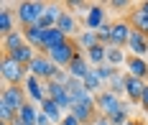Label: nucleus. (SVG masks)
Returning <instances> with one entry per match:
<instances>
[{
    "instance_id": "6e6552de",
    "label": "nucleus",
    "mask_w": 148,
    "mask_h": 125,
    "mask_svg": "<svg viewBox=\"0 0 148 125\" xmlns=\"http://www.w3.org/2000/svg\"><path fill=\"white\" fill-rule=\"evenodd\" d=\"M69 112H72L82 125H92L97 120V115H100V112H97V100H95V102H74Z\"/></svg>"
},
{
    "instance_id": "2eb2a0df",
    "label": "nucleus",
    "mask_w": 148,
    "mask_h": 125,
    "mask_svg": "<svg viewBox=\"0 0 148 125\" xmlns=\"http://www.w3.org/2000/svg\"><path fill=\"white\" fill-rule=\"evenodd\" d=\"M125 66H128V74H130V77L148 79V61L143 59V56H128Z\"/></svg>"
},
{
    "instance_id": "393cba45",
    "label": "nucleus",
    "mask_w": 148,
    "mask_h": 125,
    "mask_svg": "<svg viewBox=\"0 0 148 125\" xmlns=\"http://www.w3.org/2000/svg\"><path fill=\"white\" fill-rule=\"evenodd\" d=\"M38 115H41V107H38V105H33V102H26V105L21 107V112H18V117H21L26 125H36Z\"/></svg>"
},
{
    "instance_id": "c756f323",
    "label": "nucleus",
    "mask_w": 148,
    "mask_h": 125,
    "mask_svg": "<svg viewBox=\"0 0 148 125\" xmlns=\"http://www.w3.org/2000/svg\"><path fill=\"white\" fill-rule=\"evenodd\" d=\"M95 33H97V38H100V44H102V46H110V41H112V23L100 26Z\"/></svg>"
},
{
    "instance_id": "0eeeda50",
    "label": "nucleus",
    "mask_w": 148,
    "mask_h": 125,
    "mask_svg": "<svg viewBox=\"0 0 148 125\" xmlns=\"http://www.w3.org/2000/svg\"><path fill=\"white\" fill-rule=\"evenodd\" d=\"M0 100L8 105L10 110H15V112H21V107L28 102V97H26V89L23 87H13V84H5L3 87V94H0Z\"/></svg>"
},
{
    "instance_id": "dca6fc26",
    "label": "nucleus",
    "mask_w": 148,
    "mask_h": 125,
    "mask_svg": "<svg viewBox=\"0 0 148 125\" xmlns=\"http://www.w3.org/2000/svg\"><path fill=\"white\" fill-rule=\"evenodd\" d=\"M66 38H69V36H66L64 31H59V28H49V31H46V36H44V46H41V51H38V54H49L54 46L64 44Z\"/></svg>"
},
{
    "instance_id": "412c9836",
    "label": "nucleus",
    "mask_w": 148,
    "mask_h": 125,
    "mask_svg": "<svg viewBox=\"0 0 148 125\" xmlns=\"http://www.w3.org/2000/svg\"><path fill=\"white\" fill-rule=\"evenodd\" d=\"M84 56H87V61L92 69H97V66H102V64H107V46H102V44H97V46H92L89 51H84Z\"/></svg>"
},
{
    "instance_id": "423d86ee",
    "label": "nucleus",
    "mask_w": 148,
    "mask_h": 125,
    "mask_svg": "<svg viewBox=\"0 0 148 125\" xmlns=\"http://www.w3.org/2000/svg\"><path fill=\"white\" fill-rule=\"evenodd\" d=\"M95 100H97V112L105 115V117H110V115H115L125 102L120 100V94L110 92V89H102L100 94H95Z\"/></svg>"
},
{
    "instance_id": "4c0bfd02",
    "label": "nucleus",
    "mask_w": 148,
    "mask_h": 125,
    "mask_svg": "<svg viewBox=\"0 0 148 125\" xmlns=\"http://www.w3.org/2000/svg\"><path fill=\"white\" fill-rule=\"evenodd\" d=\"M8 125H26V123H23V120H21V117L15 115V117H13V120H10V123H8Z\"/></svg>"
},
{
    "instance_id": "6ab92c4d",
    "label": "nucleus",
    "mask_w": 148,
    "mask_h": 125,
    "mask_svg": "<svg viewBox=\"0 0 148 125\" xmlns=\"http://www.w3.org/2000/svg\"><path fill=\"white\" fill-rule=\"evenodd\" d=\"M15 20H18V18H15V10H10L8 5H3V8H0V33L8 36V33L18 31V28H15Z\"/></svg>"
},
{
    "instance_id": "ddd939ff",
    "label": "nucleus",
    "mask_w": 148,
    "mask_h": 125,
    "mask_svg": "<svg viewBox=\"0 0 148 125\" xmlns=\"http://www.w3.org/2000/svg\"><path fill=\"white\" fill-rule=\"evenodd\" d=\"M66 72H69L74 79H82V82H84V77L92 72V66H89V61H87V56H84V54H77V56H74V61L66 66Z\"/></svg>"
},
{
    "instance_id": "cd10ccee",
    "label": "nucleus",
    "mask_w": 148,
    "mask_h": 125,
    "mask_svg": "<svg viewBox=\"0 0 148 125\" xmlns=\"http://www.w3.org/2000/svg\"><path fill=\"white\" fill-rule=\"evenodd\" d=\"M125 61H128V56H125L120 48L107 46V64H110V66H115V69H118V66H123Z\"/></svg>"
},
{
    "instance_id": "58836bf2",
    "label": "nucleus",
    "mask_w": 148,
    "mask_h": 125,
    "mask_svg": "<svg viewBox=\"0 0 148 125\" xmlns=\"http://www.w3.org/2000/svg\"><path fill=\"white\" fill-rule=\"evenodd\" d=\"M138 8H140V10H143V13H148V0H143V3H140V5H138Z\"/></svg>"
},
{
    "instance_id": "4468645a",
    "label": "nucleus",
    "mask_w": 148,
    "mask_h": 125,
    "mask_svg": "<svg viewBox=\"0 0 148 125\" xmlns=\"http://www.w3.org/2000/svg\"><path fill=\"white\" fill-rule=\"evenodd\" d=\"M146 84H148L146 79H138V77H130V74H128V82H125V94H128V100L140 105V97H143Z\"/></svg>"
},
{
    "instance_id": "5701e85b",
    "label": "nucleus",
    "mask_w": 148,
    "mask_h": 125,
    "mask_svg": "<svg viewBox=\"0 0 148 125\" xmlns=\"http://www.w3.org/2000/svg\"><path fill=\"white\" fill-rule=\"evenodd\" d=\"M23 44H26V36H23V31H13V33H8V36H3V51H5V54H13V51H18Z\"/></svg>"
},
{
    "instance_id": "9b49d317",
    "label": "nucleus",
    "mask_w": 148,
    "mask_h": 125,
    "mask_svg": "<svg viewBox=\"0 0 148 125\" xmlns=\"http://www.w3.org/2000/svg\"><path fill=\"white\" fill-rule=\"evenodd\" d=\"M130 31H133V26H130L128 20H118V23H112V41H110V46H115V48L128 46Z\"/></svg>"
},
{
    "instance_id": "ea45409f",
    "label": "nucleus",
    "mask_w": 148,
    "mask_h": 125,
    "mask_svg": "<svg viewBox=\"0 0 148 125\" xmlns=\"http://www.w3.org/2000/svg\"><path fill=\"white\" fill-rule=\"evenodd\" d=\"M128 125H143V123H138V120H130V123H128Z\"/></svg>"
},
{
    "instance_id": "f3484780",
    "label": "nucleus",
    "mask_w": 148,
    "mask_h": 125,
    "mask_svg": "<svg viewBox=\"0 0 148 125\" xmlns=\"http://www.w3.org/2000/svg\"><path fill=\"white\" fill-rule=\"evenodd\" d=\"M56 28H59V31H64L66 33V36H69V38H72V36H79V20H77V16H74V13H69V10H66V13H64V16L59 18V23H56Z\"/></svg>"
},
{
    "instance_id": "72a5a7b5",
    "label": "nucleus",
    "mask_w": 148,
    "mask_h": 125,
    "mask_svg": "<svg viewBox=\"0 0 148 125\" xmlns=\"http://www.w3.org/2000/svg\"><path fill=\"white\" fill-rule=\"evenodd\" d=\"M61 125H82V123H79V120L74 117L72 112H66V115H64V120H61Z\"/></svg>"
},
{
    "instance_id": "20e7f679",
    "label": "nucleus",
    "mask_w": 148,
    "mask_h": 125,
    "mask_svg": "<svg viewBox=\"0 0 148 125\" xmlns=\"http://www.w3.org/2000/svg\"><path fill=\"white\" fill-rule=\"evenodd\" d=\"M26 69H28L31 77H38L41 82H51V79L56 77V72H59V66L51 61L46 54H38V56H36V59H33Z\"/></svg>"
},
{
    "instance_id": "f257e3e1",
    "label": "nucleus",
    "mask_w": 148,
    "mask_h": 125,
    "mask_svg": "<svg viewBox=\"0 0 148 125\" xmlns=\"http://www.w3.org/2000/svg\"><path fill=\"white\" fill-rule=\"evenodd\" d=\"M0 77H3V84L23 87V82L28 79V69H26L23 64H18L13 56L3 54V61H0Z\"/></svg>"
},
{
    "instance_id": "bb28decb",
    "label": "nucleus",
    "mask_w": 148,
    "mask_h": 125,
    "mask_svg": "<svg viewBox=\"0 0 148 125\" xmlns=\"http://www.w3.org/2000/svg\"><path fill=\"white\" fill-rule=\"evenodd\" d=\"M102 84H105V82L100 79L97 69H92V72L87 74V77H84V87H87V89H89L92 94H100V92H102Z\"/></svg>"
},
{
    "instance_id": "7ed1b4c3",
    "label": "nucleus",
    "mask_w": 148,
    "mask_h": 125,
    "mask_svg": "<svg viewBox=\"0 0 148 125\" xmlns=\"http://www.w3.org/2000/svg\"><path fill=\"white\" fill-rule=\"evenodd\" d=\"M77 54H82V51H79V46H77V41H74V38H66L64 44L54 46L49 54H46V56L56 64L59 69H66V66L74 61V56H77Z\"/></svg>"
},
{
    "instance_id": "c9c22d12",
    "label": "nucleus",
    "mask_w": 148,
    "mask_h": 125,
    "mask_svg": "<svg viewBox=\"0 0 148 125\" xmlns=\"http://www.w3.org/2000/svg\"><path fill=\"white\" fill-rule=\"evenodd\" d=\"M92 125H112V123H110V117H105V115H97V120H95Z\"/></svg>"
},
{
    "instance_id": "1a4fd4ad",
    "label": "nucleus",
    "mask_w": 148,
    "mask_h": 125,
    "mask_svg": "<svg viewBox=\"0 0 148 125\" xmlns=\"http://www.w3.org/2000/svg\"><path fill=\"white\" fill-rule=\"evenodd\" d=\"M46 87H49V97L54 100V102H59V107L64 110V112H69L72 110V94H69V89L64 87V84H59V82H46Z\"/></svg>"
},
{
    "instance_id": "aec40b11",
    "label": "nucleus",
    "mask_w": 148,
    "mask_h": 125,
    "mask_svg": "<svg viewBox=\"0 0 148 125\" xmlns=\"http://www.w3.org/2000/svg\"><path fill=\"white\" fill-rule=\"evenodd\" d=\"M23 36H26V44H28V46H33L36 51H41L44 36H46V31L41 26H28V28H23Z\"/></svg>"
},
{
    "instance_id": "39448f33",
    "label": "nucleus",
    "mask_w": 148,
    "mask_h": 125,
    "mask_svg": "<svg viewBox=\"0 0 148 125\" xmlns=\"http://www.w3.org/2000/svg\"><path fill=\"white\" fill-rule=\"evenodd\" d=\"M23 89H26V97H28V102L33 105H44V100H49V87H46V82H41L38 77H31L23 82Z\"/></svg>"
},
{
    "instance_id": "a878e982",
    "label": "nucleus",
    "mask_w": 148,
    "mask_h": 125,
    "mask_svg": "<svg viewBox=\"0 0 148 125\" xmlns=\"http://www.w3.org/2000/svg\"><path fill=\"white\" fill-rule=\"evenodd\" d=\"M74 41H77V46H79V51H89L92 46H97V44H100L97 33H95V31H87V28H84V31L79 33V36H77Z\"/></svg>"
},
{
    "instance_id": "4be33fe9",
    "label": "nucleus",
    "mask_w": 148,
    "mask_h": 125,
    "mask_svg": "<svg viewBox=\"0 0 148 125\" xmlns=\"http://www.w3.org/2000/svg\"><path fill=\"white\" fill-rule=\"evenodd\" d=\"M128 23L133 26L135 31H140L143 36H148V13H143L138 5L130 10V16H128Z\"/></svg>"
},
{
    "instance_id": "f03ea898",
    "label": "nucleus",
    "mask_w": 148,
    "mask_h": 125,
    "mask_svg": "<svg viewBox=\"0 0 148 125\" xmlns=\"http://www.w3.org/2000/svg\"><path fill=\"white\" fill-rule=\"evenodd\" d=\"M44 13H46V5L38 3V0H23V3L15 5V18H18V23H21L23 28L38 26V20H41Z\"/></svg>"
},
{
    "instance_id": "a211bd4d",
    "label": "nucleus",
    "mask_w": 148,
    "mask_h": 125,
    "mask_svg": "<svg viewBox=\"0 0 148 125\" xmlns=\"http://www.w3.org/2000/svg\"><path fill=\"white\" fill-rule=\"evenodd\" d=\"M41 112H44V115H46V117H49L54 125H61L64 115H66V112L59 107V102H54L51 97H49V100H44V105H41Z\"/></svg>"
},
{
    "instance_id": "b1692460",
    "label": "nucleus",
    "mask_w": 148,
    "mask_h": 125,
    "mask_svg": "<svg viewBox=\"0 0 148 125\" xmlns=\"http://www.w3.org/2000/svg\"><path fill=\"white\" fill-rule=\"evenodd\" d=\"M8 56H13L15 61H18V64H23V66H28V64L33 61V59H36L38 54H36V48H33V46H28V44H23V46L18 48V51H13V54H8Z\"/></svg>"
},
{
    "instance_id": "f8f14e48",
    "label": "nucleus",
    "mask_w": 148,
    "mask_h": 125,
    "mask_svg": "<svg viewBox=\"0 0 148 125\" xmlns=\"http://www.w3.org/2000/svg\"><path fill=\"white\" fill-rule=\"evenodd\" d=\"M128 51L130 56H146L148 54V36H143L140 31H130V38H128Z\"/></svg>"
},
{
    "instance_id": "7c9ffc66",
    "label": "nucleus",
    "mask_w": 148,
    "mask_h": 125,
    "mask_svg": "<svg viewBox=\"0 0 148 125\" xmlns=\"http://www.w3.org/2000/svg\"><path fill=\"white\" fill-rule=\"evenodd\" d=\"M110 123L112 125H128L130 123V117H128V105H123L115 115H110Z\"/></svg>"
},
{
    "instance_id": "e433bc0d",
    "label": "nucleus",
    "mask_w": 148,
    "mask_h": 125,
    "mask_svg": "<svg viewBox=\"0 0 148 125\" xmlns=\"http://www.w3.org/2000/svg\"><path fill=\"white\" fill-rule=\"evenodd\" d=\"M110 8H128V0H112Z\"/></svg>"
},
{
    "instance_id": "c85d7f7f",
    "label": "nucleus",
    "mask_w": 148,
    "mask_h": 125,
    "mask_svg": "<svg viewBox=\"0 0 148 125\" xmlns=\"http://www.w3.org/2000/svg\"><path fill=\"white\" fill-rule=\"evenodd\" d=\"M125 82H128V74H115V77L110 79V82H107V89H110V92H125Z\"/></svg>"
},
{
    "instance_id": "f704fd0d",
    "label": "nucleus",
    "mask_w": 148,
    "mask_h": 125,
    "mask_svg": "<svg viewBox=\"0 0 148 125\" xmlns=\"http://www.w3.org/2000/svg\"><path fill=\"white\" fill-rule=\"evenodd\" d=\"M140 107L148 112V84H146V89H143V97H140Z\"/></svg>"
},
{
    "instance_id": "9d476101",
    "label": "nucleus",
    "mask_w": 148,
    "mask_h": 125,
    "mask_svg": "<svg viewBox=\"0 0 148 125\" xmlns=\"http://www.w3.org/2000/svg\"><path fill=\"white\" fill-rule=\"evenodd\" d=\"M105 16H107L105 5H100V3L89 5V13L84 16V28H87V31H97L100 26H105V23H107V20H105Z\"/></svg>"
},
{
    "instance_id": "473e14b6",
    "label": "nucleus",
    "mask_w": 148,
    "mask_h": 125,
    "mask_svg": "<svg viewBox=\"0 0 148 125\" xmlns=\"http://www.w3.org/2000/svg\"><path fill=\"white\" fill-rule=\"evenodd\" d=\"M66 8H72V10H79V13H84V16L89 13V5H87V3H82V0H69V3H66Z\"/></svg>"
},
{
    "instance_id": "2f4dec72",
    "label": "nucleus",
    "mask_w": 148,
    "mask_h": 125,
    "mask_svg": "<svg viewBox=\"0 0 148 125\" xmlns=\"http://www.w3.org/2000/svg\"><path fill=\"white\" fill-rule=\"evenodd\" d=\"M97 74H100V79H102V82H110V79L115 77L118 72H115V66H110V64H102V66H97Z\"/></svg>"
}]
</instances>
